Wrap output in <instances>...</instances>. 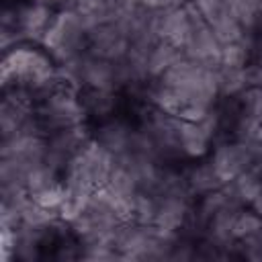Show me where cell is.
Here are the masks:
<instances>
[{"label":"cell","instance_id":"obj_1","mask_svg":"<svg viewBox=\"0 0 262 262\" xmlns=\"http://www.w3.org/2000/svg\"><path fill=\"white\" fill-rule=\"evenodd\" d=\"M0 80L2 88H23L35 102L61 82L57 63L37 43H20L4 51Z\"/></svg>","mask_w":262,"mask_h":262},{"label":"cell","instance_id":"obj_2","mask_svg":"<svg viewBox=\"0 0 262 262\" xmlns=\"http://www.w3.org/2000/svg\"><path fill=\"white\" fill-rule=\"evenodd\" d=\"M41 47L55 63H63L88 51V27L70 4L57 6L53 20L43 35Z\"/></svg>","mask_w":262,"mask_h":262},{"label":"cell","instance_id":"obj_3","mask_svg":"<svg viewBox=\"0 0 262 262\" xmlns=\"http://www.w3.org/2000/svg\"><path fill=\"white\" fill-rule=\"evenodd\" d=\"M117 164H119L117 156L111 154L106 147H102L94 137H90L84 143V147L70 160L61 180L63 184L98 190L108 182Z\"/></svg>","mask_w":262,"mask_h":262},{"label":"cell","instance_id":"obj_4","mask_svg":"<svg viewBox=\"0 0 262 262\" xmlns=\"http://www.w3.org/2000/svg\"><path fill=\"white\" fill-rule=\"evenodd\" d=\"M35 117L45 135L63 127L88 123L80 90L68 86L66 82H59L53 90H49L35 102Z\"/></svg>","mask_w":262,"mask_h":262},{"label":"cell","instance_id":"obj_5","mask_svg":"<svg viewBox=\"0 0 262 262\" xmlns=\"http://www.w3.org/2000/svg\"><path fill=\"white\" fill-rule=\"evenodd\" d=\"M207 158H209L215 174L219 176L221 184L231 182L242 172H246V170H250V168H254L258 164L256 156L252 154V149L244 141L231 139V137L215 141Z\"/></svg>","mask_w":262,"mask_h":262},{"label":"cell","instance_id":"obj_6","mask_svg":"<svg viewBox=\"0 0 262 262\" xmlns=\"http://www.w3.org/2000/svg\"><path fill=\"white\" fill-rule=\"evenodd\" d=\"M57 6L47 0H18L16 4V31L25 43L41 45Z\"/></svg>","mask_w":262,"mask_h":262},{"label":"cell","instance_id":"obj_7","mask_svg":"<svg viewBox=\"0 0 262 262\" xmlns=\"http://www.w3.org/2000/svg\"><path fill=\"white\" fill-rule=\"evenodd\" d=\"M135 131H137L135 119H127L121 113L92 125V137L117 158L125 156L131 149Z\"/></svg>","mask_w":262,"mask_h":262},{"label":"cell","instance_id":"obj_8","mask_svg":"<svg viewBox=\"0 0 262 262\" xmlns=\"http://www.w3.org/2000/svg\"><path fill=\"white\" fill-rule=\"evenodd\" d=\"M131 47V39L125 33V29L117 23H106L100 27H94L88 31V53L108 59V61H121Z\"/></svg>","mask_w":262,"mask_h":262},{"label":"cell","instance_id":"obj_9","mask_svg":"<svg viewBox=\"0 0 262 262\" xmlns=\"http://www.w3.org/2000/svg\"><path fill=\"white\" fill-rule=\"evenodd\" d=\"M182 55L207 66V68H219V57H221V43L217 41L215 33L211 31V27L203 20L194 27V31L190 33L188 41L182 47Z\"/></svg>","mask_w":262,"mask_h":262},{"label":"cell","instance_id":"obj_10","mask_svg":"<svg viewBox=\"0 0 262 262\" xmlns=\"http://www.w3.org/2000/svg\"><path fill=\"white\" fill-rule=\"evenodd\" d=\"M82 88H96V90H123L119 61H108L96 57L86 51L84 55V72H82Z\"/></svg>","mask_w":262,"mask_h":262},{"label":"cell","instance_id":"obj_11","mask_svg":"<svg viewBox=\"0 0 262 262\" xmlns=\"http://www.w3.org/2000/svg\"><path fill=\"white\" fill-rule=\"evenodd\" d=\"M80 98H82V104H84V111H86L90 125L119 115L121 104H123V92H117V90L82 88Z\"/></svg>","mask_w":262,"mask_h":262},{"label":"cell","instance_id":"obj_12","mask_svg":"<svg viewBox=\"0 0 262 262\" xmlns=\"http://www.w3.org/2000/svg\"><path fill=\"white\" fill-rule=\"evenodd\" d=\"M180 172H182V180H184L188 192L194 199H199V196H203V194H207V192L217 190L219 186H223L207 156L205 158H199V160L184 162L180 166Z\"/></svg>","mask_w":262,"mask_h":262},{"label":"cell","instance_id":"obj_13","mask_svg":"<svg viewBox=\"0 0 262 262\" xmlns=\"http://www.w3.org/2000/svg\"><path fill=\"white\" fill-rule=\"evenodd\" d=\"M68 4L80 14V18L90 31L94 27L115 23L125 0H70Z\"/></svg>","mask_w":262,"mask_h":262},{"label":"cell","instance_id":"obj_14","mask_svg":"<svg viewBox=\"0 0 262 262\" xmlns=\"http://www.w3.org/2000/svg\"><path fill=\"white\" fill-rule=\"evenodd\" d=\"M182 57V49H178L176 45L168 43V41H158L156 45L149 47L147 57H145V66H147V76L149 80L162 76L170 66H174L178 59Z\"/></svg>","mask_w":262,"mask_h":262},{"label":"cell","instance_id":"obj_15","mask_svg":"<svg viewBox=\"0 0 262 262\" xmlns=\"http://www.w3.org/2000/svg\"><path fill=\"white\" fill-rule=\"evenodd\" d=\"M61 182V172H57L55 168H51L49 164L45 162H39L35 164L29 172H27V178H25V188L29 192L31 199L39 196L41 192L53 188L55 184Z\"/></svg>","mask_w":262,"mask_h":262},{"label":"cell","instance_id":"obj_16","mask_svg":"<svg viewBox=\"0 0 262 262\" xmlns=\"http://www.w3.org/2000/svg\"><path fill=\"white\" fill-rule=\"evenodd\" d=\"M246 68H248V66H246ZM246 68H217V76H219V96H221V98L239 96L246 88H250Z\"/></svg>","mask_w":262,"mask_h":262},{"label":"cell","instance_id":"obj_17","mask_svg":"<svg viewBox=\"0 0 262 262\" xmlns=\"http://www.w3.org/2000/svg\"><path fill=\"white\" fill-rule=\"evenodd\" d=\"M211 31L215 33L217 41L221 45H227V43H235V41H242V37L246 35L244 27L239 25V20L227 10L225 14H221L217 20H213L211 25Z\"/></svg>","mask_w":262,"mask_h":262},{"label":"cell","instance_id":"obj_18","mask_svg":"<svg viewBox=\"0 0 262 262\" xmlns=\"http://www.w3.org/2000/svg\"><path fill=\"white\" fill-rule=\"evenodd\" d=\"M250 63H252V49L244 37L242 41L221 45L219 68H246Z\"/></svg>","mask_w":262,"mask_h":262},{"label":"cell","instance_id":"obj_19","mask_svg":"<svg viewBox=\"0 0 262 262\" xmlns=\"http://www.w3.org/2000/svg\"><path fill=\"white\" fill-rule=\"evenodd\" d=\"M262 229V215H258L252 207H244L233 221V239H244Z\"/></svg>","mask_w":262,"mask_h":262},{"label":"cell","instance_id":"obj_20","mask_svg":"<svg viewBox=\"0 0 262 262\" xmlns=\"http://www.w3.org/2000/svg\"><path fill=\"white\" fill-rule=\"evenodd\" d=\"M156 211H158V196L151 192L139 190V194L135 196V203H133V219L131 221H137L143 225H154Z\"/></svg>","mask_w":262,"mask_h":262},{"label":"cell","instance_id":"obj_21","mask_svg":"<svg viewBox=\"0 0 262 262\" xmlns=\"http://www.w3.org/2000/svg\"><path fill=\"white\" fill-rule=\"evenodd\" d=\"M143 6L147 8H154V10H160V8H172V6H182L186 4L188 0H139Z\"/></svg>","mask_w":262,"mask_h":262},{"label":"cell","instance_id":"obj_22","mask_svg":"<svg viewBox=\"0 0 262 262\" xmlns=\"http://www.w3.org/2000/svg\"><path fill=\"white\" fill-rule=\"evenodd\" d=\"M47 2H51V4H55V6H63V4H68L70 0H47Z\"/></svg>","mask_w":262,"mask_h":262}]
</instances>
